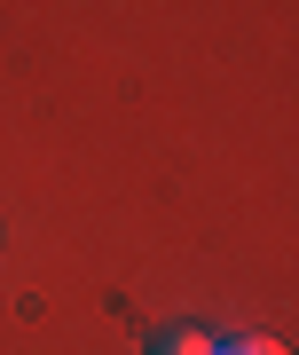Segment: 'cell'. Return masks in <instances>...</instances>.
<instances>
[{"label": "cell", "mask_w": 299, "mask_h": 355, "mask_svg": "<svg viewBox=\"0 0 299 355\" xmlns=\"http://www.w3.org/2000/svg\"><path fill=\"white\" fill-rule=\"evenodd\" d=\"M150 355H221V340L197 331V324H165L158 340H150Z\"/></svg>", "instance_id": "cell-1"}, {"label": "cell", "mask_w": 299, "mask_h": 355, "mask_svg": "<svg viewBox=\"0 0 299 355\" xmlns=\"http://www.w3.org/2000/svg\"><path fill=\"white\" fill-rule=\"evenodd\" d=\"M221 355H291L284 340H221Z\"/></svg>", "instance_id": "cell-2"}]
</instances>
